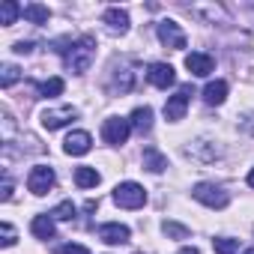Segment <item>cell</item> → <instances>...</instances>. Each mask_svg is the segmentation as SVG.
<instances>
[{"mask_svg": "<svg viewBox=\"0 0 254 254\" xmlns=\"http://www.w3.org/2000/svg\"><path fill=\"white\" fill-rule=\"evenodd\" d=\"M54 183H57V177H54V168H48V165H36V168L30 171V177H27V189H30L36 197L48 194V191L54 189Z\"/></svg>", "mask_w": 254, "mask_h": 254, "instance_id": "cell-5", "label": "cell"}, {"mask_svg": "<svg viewBox=\"0 0 254 254\" xmlns=\"http://www.w3.org/2000/svg\"><path fill=\"white\" fill-rule=\"evenodd\" d=\"M135 254H141V251H135Z\"/></svg>", "mask_w": 254, "mask_h": 254, "instance_id": "cell-34", "label": "cell"}, {"mask_svg": "<svg viewBox=\"0 0 254 254\" xmlns=\"http://www.w3.org/2000/svg\"><path fill=\"white\" fill-rule=\"evenodd\" d=\"M0 233H3V239H0V242H3V248H12V245H15V227H12L9 221L0 224Z\"/></svg>", "mask_w": 254, "mask_h": 254, "instance_id": "cell-27", "label": "cell"}, {"mask_svg": "<svg viewBox=\"0 0 254 254\" xmlns=\"http://www.w3.org/2000/svg\"><path fill=\"white\" fill-rule=\"evenodd\" d=\"M156 33H159L162 45H168V48H174V51H183V48H186V33H183V27H180L177 21H171V18L159 21V24H156Z\"/></svg>", "mask_w": 254, "mask_h": 254, "instance_id": "cell-6", "label": "cell"}, {"mask_svg": "<svg viewBox=\"0 0 254 254\" xmlns=\"http://www.w3.org/2000/svg\"><path fill=\"white\" fill-rule=\"evenodd\" d=\"M30 230H33L36 239H54V233H57V227H54V215H51V212H48V215H36L33 224H30Z\"/></svg>", "mask_w": 254, "mask_h": 254, "instance_id": "cell-16", "label": "cell"}, {"mask_svg": "<svg viewBox=\"0 0 254 254\" xmlns=\"http://www.w3.org/2000/svg\"><path fill=\"white\" fill-rule=\"evenodd\" d=\"M186 69H189L191 75H197V78H206V75L215 69V60H212L209 54H203V51H191V54L186 57Z\"/></svg>", "mask_w": 254, "mask_h": 254, "instance_id": "cell-11", "label": "cell"}, {"mask_svg": "<svg viewBox=\"0 0 254 254\" xmlns=\"http://www.w3.org/2000/svg\"><path fill=\"white\" fill-rule=\"evenodd\" d=\"M129 123H132V129H135V132L147 135V132L153 129V108H150V105H141V108H135Z\"/></svg>", "mask_w": 254, "mask_h": 254, "instance_id": "cell-14", "label": "cell"}, {"mask_svg": "<svg viewBox=\"0 0 254 254\" xmlns=\"http://www.w3.org/2000/svg\"><path fill=\"white\" fill-rule=\"evenodd\" d=\"M63 60H66V66H69V72H75V75H84L90 66H93V60H96V36H81V39H75L66 51H63Z\"/></svg>", "mask_w": 254, "mask_h": 254, "instance_id": "cell-1", "label": "cell"}, {"mask_svg": "<svg viewBox=\"0 0 254 254\" xmlns=\"http://www.w3.org/2000/svg\"><path fill=\"white\" fill-rule=\"evenodd\" d=\"M180 254H200L197 248H180Z\"/></svg>", "mask_w": 254, "mask_h": 254, "instance_id": "cell-31", "label": "cell"}, {"mask_svg": "<svg viewBox=\"0 0 254 254\" xmlns=\"http://www.w3.org/2000/svg\"><path fill=\"white\" fill-rule=\"evenodd\" d=\"M114 203L123 206V209H141L147 203V191L138 183H120L114 189Z\"/></svg>", "mask_w": 254, "mask_h": 254, "instance_id": "cell-2", "label": "cell"}, {"mask_svg": "<svg viewBox=\"0 0 254 254\" xmlns=\"http://www.w3.org/2000/svg\"><path fill=\"white\" fill-rule=\"evenodd\" d=\"M129 236H132V230L126 227V224H120V221H111V224H102L99 227V239L108 242V245H126V242H129Z\"/></svg>", "mask_w": 254, "mask_h": 254, "instance_id": "cell-10", "label": "cell"}, {"mask_svg": "<svg viewBox=\"0 0 254 254\" xmlns=\"http://www.w3.org/2000/svg\"><path fill=\"white\" fill-rule=\"evenodd\" d=\"M114 87H117L120 93H129V90H132V72L126 69V66L114 72Z\"/></svg>", "mask_w": 254, "mask_h": 254, "instance_id": "cell-24", "label": "cell"}, {"mask_svg": "<svg viewBox=\"0 0 254 254\" xmlns=\"http://www.w3.org/2000/svg\"><path fill=\"white\" fill-rule=\"evenodd\" d=\"M147 78H150V84L159 87V90H168V87L177 84V75H174V66H171V63H153L150 72H147Z\"/></svg>", "mask_w": 254, "mask_h": 254, "instance_id": "cell-9", "label": "cell"}, {"mask_svg": "<svg viewBox=\"0 0 254 254\" xmlns=\"http://www.w3.org/2000/svg\"><path fill=\"white\" fill-rule=\"evenodd\" d=\"M54 218H60V221H69L72 215H75V203L72 200H63L60 206H54V212H51Z\"/></svg>", "mask_w": 254, "mask_h": 254, "instance_id": "cell-26", "label": "cell"}, {"mask_svg": "<svg viewBox=\"0 0 254 254\" xmlns=\"http://www.w3.org/2000/svg\"><path fill=\"white\" fill-rule=\"evenodd\" d=\"M21 9H24V6H18L15 0H3V3H0V24H3V27H12L15 18L21 15Z\"/></svg>", "mask_w": 254, "mask_h": 254, "instance_id": "cell-20", "label": "cell"}, {"mask_svg": "<svg viewBox=\"0 0 254 254\" xmlns=\"http://www.w3.org/2000/svg\"><path fill=\"white\" fill-rule=\"evenodd\" d=\"M18 78H21V69H18V66H12V63H6V66H3V72H0V87L9 90Z\"/></svg>", "mask_w": 254, "mask_h": 254, "instance_id": "cell-23", "label": "cell"}, {"mask_svg": "<svg viewBox=\"0 0 254 254\" xmlns=\"http://www.w3.org/2000/svg\"><path fill=\"white\" fill-rule=\"evenodd\" d=\"M141 162H144V168H147L150 174H162V171L168 168V156H165L159 147H144Z\"/></svg>", "mask_w": 254, "mask_h": 254, "instance_id": "cell-13", "label": "cell"}, {"mask_svg": "<svg viewBox=\"0 0 254 254\" xmlns=\"http://www.w3.org/2000/svg\"><path fill=\"white\" fill-rule=\"evenodd\" d=\"M162 230H165V236H171V239H189V227H186V224L165 221V224H162Z\"/></svg>", "mask_w": 254, "mask_h": 254, "instance_id": "cell-25", "label": "cell"}, {"mask_svg": "<svg viewBox=\"0 0 254 254\" xmlns=\"http://www.w3.org/2000/svg\"><path fill=\"white\" fill-rule=\"evenodd\" d=\"M227 99V81H209L203 87V102L206 105H221Z\"/></svg>", "mask_w": 254, "mask_h": 254, "instance_id": "cell-17", "label": "cell"}, {"mask_svg": "<svg viewBox=\"0 0 254 254\" xmlns=\"http://www.w3.org/2000/svg\"><path fill=\"white\" fill-rule=\"evenodd\" d=\"M129 132H132V123L123 120V117H111V120H105V126H102V138H105V144H111V147L126 144V141H129Z\"/></svg>", "mask_w": 254, "mask_h": 254, "instance_id": "cell-4", "label": "cell"}, {"mask_svg": "<svg viewBox=\"0 0 254 254\" xmlns=\"http://www.w3.org/2000/svg\"><path fill=\"white\" fill-rule=\"evenodd\" d=\"M63 90H66V81H63V78H48V81L39 84V93H42L45 99H54V96H60Z\"/></svg>", "mask_w": 254, "mask_h": 254, "instance_id": "cell-21", "label": "cell"}, {"mask_svg": "<svg viewBox=\"0 0 254 254\" xmlns=\"http://www.w3.org/2000/svg\"><path fill=\"white\" fill-rule=\"evenodd\" d=\"M99 180H102V177H99L96 168H87V165L75 168V186H78V189H96Z\"/></svg>", "mask_w": 254, "mask_h": 254, "instance_id": "cell-18", "label": "cell"}, {"mask_svg": "<svg viewBox=\"0 0 254 254\" xmlns=\"http://www.w3.org/2000/svg\"><path fill=\"white\" fill-rule=\"evenodd\" d=\"M54 254H90V248H87V245H75V242H69V245H60Z\"/></svg>", "mask_w": 254, "mask_h": 254, "instance_id": "cell-28", "label": "cell"}, {"mask_svg": "<svg viewBox=\"0 0 254 254\" xmlns=\"http://www.w3.org/2000/svg\"><path fill=\"white\" fill-rule=\"evenodd\" d=\"M212 248H215V254H239V239L218 236V239H212Z\"/></svg>", "mask_w": 254, "mask_h": 254, "instance_id": "cell-22", "label": "cell"}, {"mask_svg": "<svg viewBox=\"0 0 254 254\" xmlns=\"http://www.w3.org/2000/svg\"><path fill=\"white\" fill-rule=\"evenodd\" d=\"M105 24L111 27V33H126L129 30V12L120 9V6H111L105 12Z\"/></svg>", "mask_w": 254, "mask_h": 254, "instance_id": "cell-15", "label": "cell"}, {"mask_svg": "<svg viewBox=\"0 0 254 254\" xmlns=\"http://www.w3.org/2000/svg\"><path fill=\"white\" fill-rule=\"evenodd\" d=\"M78 117V111L72 108V105H66V108H54V111H45L42 114V126L48 132H54V129H63L66 123H72Z\"/></svg>", "mask_w": 254, "mask_h": 254, "instance_id": "cell-8", "label": "cell"}, {"mask_svg": "<svg viewBox=\"0 0 254 254\" xmlns=\"http://www.w3.org/2000/svg\"><path fill=\"white\" fill-rule=\"evenodd\" d=\"M248 186H251V189H254V168H251V171H248Z\"/></svg>", "mask_w": 254, "mask_h": 254, "instance_id": "cell-32", "label": "cell"}, {"mask_svg": "<svg viewBox=\"0 0 254 254\" xmlns=\"http://www.w3.org/2000/svg\"><path fill=\"white\" fill-rule=\"evenodd\" d=\"M90 147H93L90 132H72V135L63 141V150H66L69 156H84V153H90Z\"/></svg>", "mask_w": 254, "mask_h": 254, "instance_id": "cell-12", "label": "cell"}, {"mask_svg": "<svg viewBox=\"0 0 254 254\" xmlns=\"http://www.w3.org/2000/svg\"><path fill=\"white\" fill-rule=\"evenodd\" d=\"M0 200H12V183L3 180V189H0Z\"/></svg>", "mask_w": 254, "mask_h": 254, "instance_id": "cell-29", "label": "cell"}, {"mask_svg": "<svg viewBox=\"0 0 254 254\" xmlns=\"http://www.w3.org/2000/svg\"><path fill=\"white\" fill-rule=\"evenodd\" d=\"M245 254H254V248H248V251H245Z\"/></svg>", "mask_w": 254, "mask_h": 254, "instance_id": "cell-33", "label": "cell"}, {"mask_svg": "<svg viewBox=\"0 0 254 254\" xmlns=\"http://www.w3.org/2000/svg\"><path fill=\"white\" fill-rule=\"evenodd\" d=\"M12 51H15V54H30V51H33V42H15Z\"/></svg>", "mask_w": 254, "mask_h": 254, "instance_id": "cell-30", "label": "cell"}, {"mask_svg": "<svg viewBox=\"0 0 254 254\" xmlns=\"http://www.w3.org/2000/svg\"><path fill=\"white\" fill-rule=\"evenodd\" d=\"M191 194H194V200H200V203L209 206V209H224V206L230 203V194H227L221 186H215V183H197V186L191 189Z\"/></svg>", "mask_w": 254, "mask_h": 254, "instance_id": "cell-3", "label": "cell"}, {"mask_svg": "<svg viewBox=\"0 0 254 254\" xmlns=\"http://www.w3.org/2000/svg\"><path fill=\"white\" fill-rule=\"evenodd\" d=\"M191 93H194L191 84H186V87H180V90L165 102V117H168L171 123H177V120L186 117V108H189V96H191Z\"/></svg>", "mask_w": 254, "mask_h": 254, "instance_id": "cell-7", "label": "cell"}, {"mask_svg": "<svg viewBox=\"0 0 254 254\" xmlns=\"http://www.w3.org/2000/svg\"><path fill=\"white\" fill-rule=\"evenodd\" d=\"M21 15H24L30 24H48L51 9H48V6H42V3H27V6L21 9Z\"/></svg>", "mask_w": 254, "mask_h": 254, "instance_id": "cell-19", "label": "cell"}]
</instances>
